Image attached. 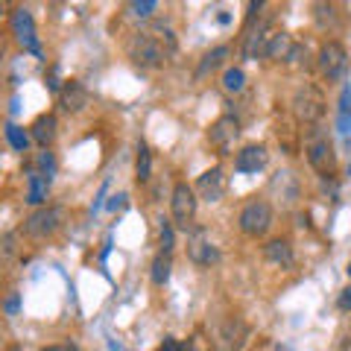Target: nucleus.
Returning a JSON list of instances; mask_svg holds the SVG:
<instances>
[{"mask_svg": "<svg viewBox=\"0 0 351 351\" xmlns=\"http://www.w3.org/2000/svg\"><path fill=\"white\" fill-rule=\"evenodd\" d=\"M126 53L132 64H138V68H161V62L167 59V47H164V41L149 36V32H138V36H132L129 44H126Z\"/></svg>", "mask_w": 351, "mask_h": 351, "instance_id": "1", "label": "nucleus"}, {"mask_svg": "<svg viewBox=\"0 0 351 351\" xmlns=\"http://www.w3.org/2000/svg\"><path fill=\"white\" fill-rule=\"evenodd\" d=\"M304 152H307L311 167L316 173H322V179H325V176H334V170H337V152H334V144H331V138H328L325 132L311 129Z\"/></svg>", "mask_w": 351, "mask_h": 351, "instance_id": "2", "label": "nucleus"}, {"mask_svg": "<svg viewBox=\"0 0 351 351\" xmlns=\"http://www.w3.org/2000/svg\"><path fill=\"white\" fill-rule=\"evenodd\" d=\"M237 223H240V232H243L246 237H263L269 232V226H272L269 202H263V199L246 202L243 211H240V217H237Z\"/></svg>", "mask_w": 351, "mask_h": 351, "instance_id": "3", "label": "nucleus"}, {"mask_svg": "<svg viewBox=\"0 0 351 351\" xmlns=\"http://www.w3.org/2000/svg\"><path fill=\"white\" fill-rule=\"evenodd\" d=\"M293 114L302 120V123H316L325 114V97L316 85H302L295 88L293 94Z\"/></svg>", "mask_w": 351, "mask_h": 351, "instance_id": "4", "label": "nucleus"}, {"mask_svg": "<svg viewBox=\"0 0 351 351\" xmlns=\"http://www.w3.org/2000/svg\"><path fill=\"white\" fill-rule=\"evenodd\" d=\"M59 226H62V208L44 205V208H36V211L24 219V234L32 240H44L56 232Z\"/></svg>", "mask_w": 351, "mask_h": 351, "instance_id": "5", "label": "nucleus"}, {"mask_svg": "<svg viewBox=\"0 0 351 351\" xmlns=\"http://www.w3.org/2000/svg\"><path fill=\"white\" fill-rule=\"evenodd\" d=\"M316 64H319V73L325 76L328 82H337V80H343V73L348 68V53H346V47L339 41H325Z\"/></svg>", "mask_w": 351, "mask_h": 351, "instance_id": "6", "label": "nucleus"}, {"mask_svg": "<svg viewBox=\"0 0 351 351\" xmlns=\"http://www.w3.org/2000/svg\"><path fill=\"white\" fill-rule=\"evenodd\" d=\"M9 29H12V36L18 38L21 47L41 56V44H38V36H36V21H32V15L24 6L12 9V15H9Z\"/></svg>", "mask_w": 351, "mask_h": 351, "instance_id": "7", "label": "nucleus"}, {"mask_svg": "<svg viewBox=\"0 0 351 351\" xmlns=\"http://www.w3.org/2000/svg\"><path fill=\"white\" fill-rule=\"evenodd\" d=\"M237 138H240V123L232 114L219 117L217 123L211 126V132H208V141H211V147L219 152V156H228V152L234 149Z\"/></svg>", "mask_w": 351, "mask_h": 351, "instance_id": "8", "label": "nucleus"}, {"mask_svg": "<svg viewBox=\"0 0 351 351\" xmlns=\"http://www.w3.org/2000/svg\"><path fill=\"white\" fill-rule=\"evenodd\" d=\"M170 208H173V219L179 223L182 228H188L196 217V191L188 188L184 182H179L173 188V196H170Z\"/></svg>", "mask_w": 351, "mask_h": 351, "instance_id": "9", "label": "nucleus"}, {"mask_svg": "<svg viewBox=\"0 0 351 351\" xmlns=\"http://www.w3.org/2000/svg\"><path fill=\"white\" fill-rule=\"evenodd\" d=\"M226 188H228V179H226V173L219 170V167L205 170V173L199 176V182H196V193H199L205 202H211V205L223 199Z\"/></svg>", "mask_w": 351, "mask_h": 351, "instance_id": "10", "label": "nucleus"}, {"mask_svg": "<svg viewBox=\"0 0 351 351\" xmlns=\"http://www.w3.org/2000/svg\"><path fill=\"white\" fill-rule=\"evenodd\" d=\"M267 158H269V152L267 147H261V144H249L237 152V158H234V170L237 173H258L267 167Z\"/></svg>", "mask_w": 351, "mask_h": 351, "instance_id": "11", "label": "nucleus"}, {"mask_svg": "<svg viewBox=\"0 0 351 351\" xmlns=\"http://www.w3.org/2000/svg\"><path fill=\"white\" fill-rule=\"evenodd\" d=\"M188 255H191L193 263H199V267H211V263L219 261V249L208 240L205 232H196L191 237V243H188Z\"/></svg>", "mask_w": 351, "mask_h": 351, "instance_id": "12", "label": "nucleus"}, {"mask_svg": "<svg viewBox=\"0 0 351 351\" xmlns=\"http://www.w3.org/2000/svg\"><path fill=\"white\" fill-rule=\"evenodd\" d=\"M59 103H62V108H64V112H68V114L82 112V108L88 106V91L82 88V82H76V80L64 82L62 94H59Z\"/></svg>", "mask_w": 351, "mask_h": 351, "instance_id": "13", "label": "nucleus"}, {"mask_svg": "<svg viewBox=\"0 0 351 351\" xmlns=\"http://www.w3.org/2000/svg\"><path fill=\"white\" fill-rule=\"evenodd\" d=\"M29 138L36 141L41 149H47L53 141H56V117H53V114L36 117V120H32V126H29Z\"/></svg>", "mask_w": 351, "mask_h": 351, "instance_id": "14", "label": "nucleus"}, {"mask_svg": "<svg viewBox=\"0 0 351 351\" xmlns=\"http://www.w3.org/2000/svg\"><path fill=\"white\" fill-rule=\"evenodd\" d=\"M263 255H267L269 263H276V267H284V269L293 267V246L284 237L269 240V243L263 246Z\"/></svg>", "mask_w": 351, "mask_h": 351, "instance_id": "15", "label": "nucleus"}, {"mask_svg": "<svg viewBox=\"0 0 351 351\" xmlns=\"http://www.w3.org/2000/svg\"><path fill=\"white\" fill-rule=\"evenodd\" d=\"M228 56H232V47H226V44H219V47H214V50H208L205 56H202V62H199V68H196V82H202L208 73H214Z\"/></svg>", "mask_w": 351, "mask_h": 351, "instance_id": "16", "label": "nucleus"}, {"mask_svg": "<svg viewBox=\"0 0 351 351\" xmlns=\"http://www.w3.org/2000/svg\"><path fill=\"white\" fill-rule=\"evenodd\" d=\"M293 47V41L287 32H269L267 44H263V56L267 59H287V53Z\"/></svg>", "mask_w": 351, "mask_h": 351, "instance_id": "17", "label": "nucleus"}, {"mask_svg": "<svg viewBox=\"0 0 351 351\" xmlns=\"http://www.w3.org/2000/svg\"><path fill=\"white\" fill-rule=\"evenodd\" d=\"M29 193H27V202L29 205H41L47 199V188H50V179L47 176H41L38 170H29Z\"/></svg>", "mask_w": 351, "mask_h": 351, "instance_id": "18", "label": "nucleus"}, {"mask_svg": "<svg viewBox=\"0 0 351 351\" xmlns=\"http://www.w3.org/2000/svg\"><path fill=\"white\" fill-rule=\"evenodd\" d=\"M243 337H246L243 322H240V319L226 322V328H223V348L226 351H240V346H243Z\"/></svg>", "mask_w": 351, "mask_h": 351, "instance_id": "19", "label": "nucleus"}, {"mask_svg": "<svg viewBox=\"0 0 351 351\" xmlns=\"http://www.w3.org/2000/svg\"><path fill=\"white\" fill-rule=\"evenodd\" d=\"M170 269H173V261H170V252H158L156 261H152V284L156 287H164L170 281Z\"/></svg>", "mask_w": 351, "mask_h": 351, "instance_id": "20", "label": "nucleus"}, {"mask_svg": "<svg viewBox=\"0 0 351 351\" xmlns=\"http://www.w3.org/2000/svg\"><path fill=\"white\" fill-rule=\"evenodd\" d=\"M223 88L228 94H240L246 88V73H243V68H228L226 73H223Z\"/></svg>", "mask_w": 351, "mask_h": 351, "instance_id": "21", "label": "nucleus"}, {"mask_svg": "<svg viewBox=\"0 0 351 351\" xmlns=\"http://www.w3.org/2000/svg\"><path fill=\"white\" fill-rule=\"evenodd\" d=\"M6 141H9V147L12 149H18V152H27V147H29V135L21 126H15V123H6Z\"/></svg>", "mask_w": 351, "mask_h": 351, "instance_id": "22", "label": "nucleus"}, {"mask_svg": "<svg viewBox=\"0 0 351 351\" xmlns=\"http://www.w3.org/2000/svg\"><path fill=\"white\" fill-rule=\"evenodd\" d=\"M138 179L141 182H147L149 179V173H152V152H149V147L147 144H138Z\"/></svg>", "mask_w": 351, "mask_h": 351, "instance_id": "23", "label": "nucleus"}, {"mask_svg": "<svg viewBox=\"0 0 351 351\" xmlns=\"http://www.w3.org/2000/svg\"><path fill=\"white\" fill-rule=\"evenodd\" d=\"M307 56H311V53H307L304 44H293L290 53H287V59H284V62H287L290 68H304V64H307Z\"/></svg>", "mask_w": 351, "mask_h": 351, "instance_id": "24", "label": "nucleus"}, {"mask_svg": "<svg viewBox=\"0 0 351 351\" xmlns=\"http://www.w3.org/2000/svg\"><path fill=\"white\" fill-rule=\"evenodd\" d=\"M129 9H132V15L135 18H149L158 9V3L156 0H135V3H129Z\"/></svg>", "mask_w": 351, "mask_h": 351, "instance_id": "25", "label": "nucleus"}, {"mask_svg": "<svg viewBox=\"0 0 351 351\" xmlns=\"http://www.w3.org/2000/svg\"><path fill=\"white\" fill-rule=\"evenodd\" d=\"M158 240H161V252H173V226L167 223V219H161V228H158Z\"/></svg>", "mask_w": 351, "mask_h": 351, "instance_id": "26", "label": "nucleus"}, {"mask_svg": "<svg viewBox=\"0 0 351 351\" xmlns=\"http://www.w3.org/2000/svg\"><path fill=\"white\" fill-rule=\"evenodd\" d=\"M36 164H38V173H41V176H47V179L53 176V170H56V161H53V156H50L47 149H41V152H38Z\"/></svg>", "mask_w": 351, "mask_h": 351, "instance_id": "27", "label": "nucleus"}, {"mask_svg": "<svg viewBox=\"0 0 351 351\" xmlns=\"http://www.w3.org/2000/svg\"><path fill=\"white\" fill-rule=\"evenodd\" d=\"M337 307H339V311H351V284L337 295Z\"/></svg>", "mask_w": 351, "mask_h": 351, "instance_id": "28", "label": "nucleus"}, {"mask_svg": "<svg viewBox=\"0 0 351 351\" xmlns=\"http://www.w3.org/2000/svg\"><path fill=\"white\" fill-rule=\"evenodd\" d=\"M339 114H351V88H343V97H339Z\"/></svg>", "mask_w": 351, "mask_h": 351, "instance_id": "29", "label": "nucleus"}, {"mask_svg": "<svg viewBox=\"0 0 351 351\" xmlns=\"http://www.w3.org/2000/svg\"><path fill=\"white\" fill-rule=\"evenodd\" d=\"M161 351H188V346L184 343H179V339H164V346H161Z\"/></svg>", "mask_w": 351, "mask_h": 351, "instance_id": "30", "label": "nucleus"}, {"mask_svg": "<svg viewBox=\"0 0 351 351\" xmlns=\"http://www.w3.org/2000/svg\"><path fill=\"white\" fill-rule=\"evenodd\" d=\"M15 255V234H6L3 237V258H12Z\"/></svg>", "mask_w": 351, "mask_h": 351, "instance_id": "31", "label": "nucleus"}, {"mask_svg": "<svg viewBox=\"0 0 351 351\" xmlns=\"http://www.w3.org/2000/svg\"><path fill=\"white\" fill-rule=\"evenodd\" d=\"M126 205V193H120V196H114L112 202H108V211H117V208H123Z\"/></svg>", "mask_w": 351, "mask_h": 351, "instance_id": "32", "label": "nucleus"}, {"mask_svg": "<svg viewBox=\"0 0 351 351\" xmlns=\"http://www.w3.org/2000/svg\"><path fill=\"white\" fill-rule=\"evenodd\" d=\"M18 311V293H9L6 299V313H15Z\"/></svg>", "mask_w": 351, "mask_h": 351, "instance_id": "33", "label": "nucleus"}, {"mask_svg": "<svg viewBox=\"0 0 351 351\" xmlns=\"http://www.w3.org/2000/svg\"><path fill=\"white\" fill-rule=\"evenodd\" d=\"M44 351H76V348H44Z\"/></svg>", "mask_w": 351, "mask_h": 351, "instance_id": "34", "label": "nucleus"}, {"mask_svg": "<svg viewBox=\"0 0 351 351\" xmlns=\"http://www.w3.org/2000/svg\"><path fill=\"white\" fill-rule=\"evenodd\" d=\"M348 278H351V263H348Z\"/></svg>", "mask_w": 351, "mask_h": 351, "instance_id": "35", "label": "nucleus"}, {"mask_svg": "<svg viewBox=\"0 0 351 351\" xmlns=\"http://www.w3.org/2000/svg\"><path fill=\"white\" fill-rule=\"evenodd\" d=\"M188 351H196V348H188Z\"/></svg>", "mask_w": 351, "mask_h": 351, "instance_id": "36", "label": "nucleus"}]
</instances>
